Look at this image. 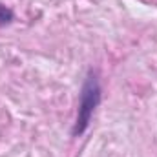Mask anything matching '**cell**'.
<instances>
[{"label":"cell","mask_w":157,"mask_h":157,"mask_svg":"<svg viewBox=\"0 0 157 157\" xmlns=\"http://www.w3.org/2000/svg\"><path fill=\"white\" fill-rule=\"evenodd\" d=\"M101 101V86H99V80L97 75L93 71H90V75L84 82V88H82V93H80V104H78V113H77V122H75V128H73V133L80 135L90 119L93 115L97 104Z\"/></svg>","instance_id":"obj_1"},{"label":"cell","mask_w":157,"mask_h":157,"mask_svg":"<svg viewBox=\"0 0 157 157\" xmlns=\"http://www.w3.org/2000/svg\"><path fill=\"white\" fill-rule=\"evenodd\" d=\"M11 17H13V13L9 9H6V6H0V20L2 22H9Z\"/></svg>","instance_id":"obj_2"}]
</instances>
